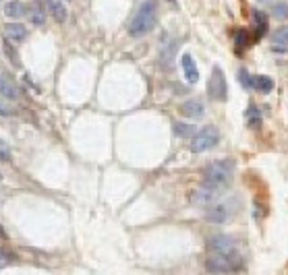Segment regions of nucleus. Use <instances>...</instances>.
I'll return each mask as SVG.
<instances>
[{
	"label": "nucleus",
	"instance_id": "nucleus-6",
	"mask_svg": "<svg viewBox=\"0 0 288 275\" xmlns=\"http://www.w3.org/2000/svg\"><path fill=\"white\" fill-rule=\"evenodd\" d=\"M208 94L212 100L216 102H224L228 98V85H226V77H224V71L220 66H214L212 71V77L208 81Z\"/></svg>",
	"mask_w": 288,
	"mask_h": 275
},
{
	"label": "nucleus",
	"instance_id": "nucleus-28",
	"mask_svg": "<svg viewBox=\"0 0 288 275\" xmlns=\"http://www.w3.org/2000/svg\"><path fill=\"white\" fill-rule=\"evenodd\" d=\"M0 238H3V240H7V232L3 230V225H0Z\"/></svg>",
	"mask_w": 288,
	"mask_h": 275
},
{
	"label": "nucleus",
	"instance_id": "nucleus-8",
	"mask_svg": "<svg viewBox=\"0 0 288 275\" xmlns=\"http://www.w3.org/2000/svg\"><path fill=\"white\" fill-rule=\"evenodd\" d=\"M19 87L17 83L7 75V73H0V98H7V100H17L19 98Z\"/></svg>",
	"mask_w": 288,
	"mask_h": 275
},
{
	"label": "nucleus",
	"instance_id": "nucleus-5",
	"mask_svg": "<svg viewBox=\"0 0 288 275\" xmlns=\"http://www.w3.org/2000/svg\"><path fill=\"white\" fill-rule=\"evenodd\" d=\"M205 271L210 273H234L238 269H242V259H232V257H222V255H212L205 263Z\"/></svg>",
	"mask_w": 288,
	"mask_h": 275
},
{
	"label": "nucleus",
	"instance_id": "nucleus-4",
	"mask_svg": "<svg viewBox=\"0 0 288 275\" xmlns=\"http://www.w3.org/2000/svg\"><path fill=\"white\" fill-rule=\"evenodd\" d=\"M208 250L212 255H222V257H232L238 259V248H236V240L232 236L226 234H216L208 238Z\"/></svg>",
	"mask_w": 288,
	"mask_h": 275
},
{
	"label": "nucleus",
	"instance_id": "nucleus-24",
	"mask_svg": "<svg viewBox=\"0 0 288 275\" xmlns=\"http://www.w3.org/2000/svg\"><path fill=\"white\" fill-rule=\"evenodd\" d=\"M272 15H274L276 19H286V17H288V3L274 5V7H272Z\"/></svg>",
	"mask_w": 288,
	"mask_h": 275
},
{
	"label": "nucleus",
	"instance_id": "nucleus-13",
	"mask_svg": "<svg viewBox=\"0 0 288 275\" xmlns=\"http://www.w3.org/2000/svg\"><path fill=\"white\" fill-rule=\"evenodd\" d=\"M5 15L9 19H23L27 15V9L21 0H11V3H7V7H5Z\"/></svg>",
	"mask_w": 288,
	"mask_h": 275
},
{
	"label": "nucleus",
	"instance_id": "nucleus-25",
	"mask_svg": "<svg viewBox=\"0 0 288 275\" xmlns=\"http://www.w3.org/2000/svg\"><path fill=\"white\" fill-rule=\"evenodd\" d=\"M238 79H240V83L245 85L247 89H249V87H253V79L249 77V73L245 71V68H240V71H238Z\"/></svg>",
	"mask_w": 288,
	"mask_h": 275
},
{
	"label": "nucleus",
	"instance_id": "nucleus-9",
	"mask_svg": "<svg viewBox=\"0 0 288 275\" xmlns=\"http://www.w3.org/2000/svg\"><path fill=\"white\" fill-rule=\"evenodd\" d=\"M181 66H183V73H185V79H187V83H197L199 81V68H197V64H195V60H193V56L191 54H183V58H181Z\"/></svg>",
	"mask_w": 288,
	"mask_h": 275
},
{
	"label": "nucleus",
	"instance_id": "nucleus-11",
	"mask_svg": "<svg viewBox=\"0 0 288 275\" xmlns=\"http://www.w3.org/2000/svg\"><path fill=\"white\" fill-rule=\"evenodd\" d=\"M5 37L13 43H19L27 37V27H23L21 23H9V25H5Z\"/></svg>",
	"mask_w": 288,
	"mask_h": 275
},
{
	"label": "nucleus",
	"instance_id": "nucleus-14",
	"mask_svg": "<svg viewBox=\"0 0 288 275\" xmlns=\"http://www.w3.org/2000/svg\"><path fill=\"white\" fill-rule=\"evenodd\" d=\"M48 11H50V15H52V19L56 23H64L66 17H69L66 7L62 5V0H48Z\"/></svg>",
	"mask_w": 288,
	"mask_h": 275
},
{
	"label": "nucleus",
	"instance_id": "nucleus-3",
	"mask_svg": "<svg viewBox=\"0 0 288 275\" xmlns=\"http://www.w3.org/2000/svg\"><path fill=\"white\" fill-rule=\"evenodd\" d=\"M220 141V132L216 126H203L191 136V151L193 153H205L214 149Z\"/></svg>",
	"mask_w": 288,
	"mask_h": 275
},
{
	"label": "nucleus",
	"instance_id": "nucleus-10",
	"mask_svg": "<svg viewBox=\"0 0 288 275\" xmlns=\"http://www.w3.org/2000/svg\"><path fill=\"white\" fill-rule=\"evenodd\" d=\"M203 102L201 100H189V102H185L183 106H181V112H183V116H187V118H201L203 116Z\"/></svg>",
	"mask_w": 288,
	"mask_h": 275
},
{
	"label": "nucleus",
	"instance_id": "nucleus-26",
	"mask_svg": "<svg viewBox=\"0 0 288 275\" xmlns=\"http://www.w3.org/2000/svg\"><path fill=\"white\" fill-rule=\"evenodd\" d=\"M0 162H11V151L3 139H0Z\"/></svg>",
	"mask_w": 288,
	"mask_h": 275
},
{
	"label": "nucleus",
	"instance_id": "nucleus-23",
	"mask_svg": "<svg viewBox=\"0 0 288 275\" xmlns=\"http://www.w3.org/2000/svg\"><path fill=\"white\" fill-rule=\"evenodd\" d=\"M31 21H33V25H44V21H46V11H44L39 5L33 9V13H31Z\"/></svg>",
	"mask_w": 288,
	"mask_h": 275
},
{
	"label": "nucleus",
	"instance_id": "nucleus-19",
	"mask_svg": "<svg viewBox=\"0 0 288 275\" xmlns=\"http://www.w3.org/2000/svg\"><path fill=\"white\" fill-rule=\"evenodd\" d=\"M253 21H255V27L259 29L257 37H261L265 33V29H268V19H265V15L261 11H253Z\"/></svg>",
	"mask_w": 288,
	"mask_h": 275
},
{
	"label": "nucleus",
	"instance_id": "nucleus-27",
	"mask_svg": "<svg viewBox=\"0 0 288 275\" xmlns=\"http://www.w3.org/2000/svg\"><path fill=\"white\" fill-rule=\"evenodd\" d=\"M0 114H3V116H11V108H7V106H0Z\"/></svg>",
	"mask_w": 288,
	"mask_h": 275
},
{
	"label": "nucleus",
	"instance_id": "nucleus-12",
	"mask_svg": "<svg viewBox=\"0 0 288 275\" xmlns=\"http://www.w3.org/2000/svg\"><path fill=\"white\" fill-rule=\"evenodd\" d=\"M226 217H228L226 205H214V207H210L208 213H205V219L210 223H222V221H226Z\"/></svg>",
	"mask_w": 288,
	"mask_h": 275
},
{
	"label": "nucleus",
	"instance_id": "nucleus-30",
	"mask_svg": "<svg viewBox=\"0 0 288 275\" xmlns=\"http://www.w3.org/2000/svg\"><path fill=\"white\" fill-rule=\"evenodd\" d=\"M261 3H265V0H261Z\"/></svg>",
	"mask_w": 288,
	"mask_h": 275
},
{
	"label": "nucleus",
	"instance_id": "nucleus-16",
	"mask_svg": "<svg viewBox=\"0 0 288 275\" xmlns=\"http://www.w3.org/2000/svg\"><path fill=\"white\" fill-rule=\"evenodd\" d=\"M3 50H5V54H7V58L11 60V64L13 66H19L21 64V58H19V52L13 48V41L11 39H7L5 37V43H3Z\"/></svg>",
	"mask_w": 288,
	"mask_h": 275
},
{
	"label": "nucleus",
	"instance_id": "nucleus-2",
	"mask_svg": "<svg viewBox=\"0 0 288 275\" xmlns=\"http://www.w3.org/2000/svg\"><path fill=\"white\" fill-rule=\"evenodd\" d=\"M156 19H158V3L156 0H145L135 13V17L129 23V33L133 37H143L147 35L153 27H156Z\"/></svg>",
	"mask_w": 288,
	"mask_h": 275
},
{
	"label": "nucleus",
	"instance_id": "nucleus-21",
	"mask_svg": "<svg viewBox=\"0 0 288 275\" xmlns=\"http://www.w3.org/2000/svg\"><path fill=\"white\" fill-rule=\"evenodd\" d=\"M247 116H249V126H251V128H259V126H261V114H259V108L251 106L249 112H247Z\"/></svg>",
	"mask_w": 288,
	"mask_h": 275
},
{
	"label": "nucleus",
	"instance_id": "nucleus-7",
	"mask_svg": "<svg viewBox=\"0 0 288 275\" xmlns=\"http://www.w3.org/2000/svg\"><path fill=\"white\" fill-rule=\"evenodd\" d=\"M220 193H222V191L203 185L201 189H197V191L193 193V203H195V205H212V203L220 197Z\"/></svg>",
	"mask_w": 288,
	"mask_h": 275
},
{
	"label": "nucleus",
	"instance_id": "nucleus-18",
	"mask_svg": "<svg viewBox=\"0 0 288 275\" xmlns=\"http://www.w3.org/2000/svg\"><path fill=\"white\" fill-rule=\"evenodd\" d=\"M176 48H179V43H176V41L166 43V48L162 50V64H164V66H170V64H172V58H174Z\"/></svg>",
	"mask_w": 288,
	"mask_h": 275
},
{
	"label": "nucleus",
	"instance_id": "nucleus-20",
	"mask_svg": "<svg viewBox=\"0 0 288 275\" xmlns=\"http://www.w3.org/2000/svg\"><path fill=\"white\" fill-rule=\"evenodd\" d=\"M272 41L278 43V45H288V25L276 29V31L272 33Z\"/></svg>",
	"mask_w": 288,
	"mask_h": 275
},
{
	"label": "nucleus",
	"instance_id": "nucleus-1",
	"mask_svg": "<svg viewBox=\"0 0 288 275\" xmlns=\"http://www.w3.org/2000/svg\"><path fill=\"white\" fill-rule=\"evenodd\" d=\"M232 176H234V159L224 157V159H218V162H212L203 170V185L218 189V191H224L230 187Z\"/></svg>",
	"mask_w": 288,
	"mask_h": 275
},
{
	"label": "nucleus",
	"instance_id": "nucleus-29",
	"mask_svg": "<svg viewBox=\"0 0 288 275\" xmlns=\"http://www.w3.org/2000/svg\"><path fill=\"white\" fill-rule=\"evenodd\" d=\"M0 180H3V174H0Z\"/></svg>",
	"mask_w": 288,
	"mask_h": 275
},
{
	"label": "nucleus",
	"instance_id": "nucleus-22",
	"mask_svg": "<svg viewBox=\"0 0 288 275\" xmlns=\"http://www.w3.org/2000/svg\"><path fill=\"white\" fill-rule=\"evenodd\" d=\"M234 41H236V48H247L249 45V33L245 29H238L236 35H234Z\"/></svg>",
	"mask_w": 288,
	"mask_h": 275
},
{
	"label": "nucleus",
	"instance_id": "nucleus-17",
	"mask_svg": "<svg viewBox=\"0 0 288 275\" xmlns=\"http://www.w3.org/2000/svg\"><path fill=\"white\" fill-rule=\"evenodd\" d=\"M197 130L193 124H185V122H174V134L176 136H185V139H189V136H193Z\"/></svg>",
	"mask_w": 288,
	"mask_h": 275
},
{
	"label": "nucleus",
	"instance_id": "nucleus-15",
	"mask_svg": "<svg viewBox=\"0 0 288 275\" xmlns=\"http://www.w3.org/2000/svg\"><path fill=\"white\" fill-rule=\"evenodd\" d=\"M253 87L257 91H261V94H270V91L274 89V81H272V77L257 75V77H253Z\"/></svg>",
	"mask_w": 288,
	"mask_h": 275
}]
</instances>
